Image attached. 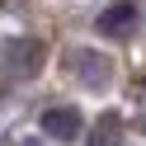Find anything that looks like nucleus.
<instances>
[{"label": "nucleus", "instance_id": "nucleus-1", "mask_svg": "<svg viewBox=\"0 0 146 146\" xmlns=\"http://www.w3.org/2000/svg\"><path fill=\"white\" fill-rule=\"evenodd\" d=\"M66 66H71V71H80V80H85L90 90L108 85V76H113V61H108V57H99V52H90V47L66 52Z\"/></svg>", "mask_w": 146, "mask_h": 146}, {"label": "nucleus", "instance_id": "nucleus-2", "mask_svg": "<svg viewBox=\"0 0 146 146\" xmlns=\"http://www.w3.org/2000/svg\"><path fill=\"white\" fill-rule=\"evenodd\" d=\"M5 61H10V71H19V76H33V71H42V61H47V47H42L38 38H14V42H5Z\"/></svg>", "mask_w": 146, "mask_h": 146}, {"label": "nucleus", "instance_id": "nucleus-3", "mask_svg": "<svg viewBox=\"0 0 146 146\" xmlns=\"http://www.w3.org/2000/svg\"><path fill=\"white\" fill-rule=\"evenodd\" d=\"M137 29V5L132 0H118V5H108L104 14H99V33H113V38H123V33Z\"/></svg>", "mask_w": 146, "mask_h": 146}, {"label": "nucleus", "instance_id": "nucleus-4", "mask_svg": "<svg viewBox=\"0 0 146 146\" xmlns=\"http://www.w3.org/2000/svg\"><path fill=\"white\" fill-rule=\"evenodd\" d=\"M80 113L76 108H47V113H42V132L47 137H57V141H71V137H80Z\"/></svg>", "mask_w": 146, "mask_h": 146}, {"label": "nucleus", "instance_id": "nucleus-5", "mask_svg": "<svg viewBox=\"0 0 146 146\" xmlns=\"http://www.w3.org/2000/svg\"><path fill=\"white\" fill-rule=\"evenodd\" d=\"M118 137H123V118H118V113H104L94 123V132H90V146H118Z\"/></svg>", "mask_w": 146, "mask_h": 146}, {"label": "nucleus", "instance_id": "nucleus-6", "mask_svg": "<svg viewBox=\"0 0 146 146\" xmlns=\"http://www.w3.org/2000/svg\"><path fill=\"white\" fill-rule=\"evenodd\" d=\"M5 146H29V141H5Z\"/></svg>", "mask_w": 146, "mask_h": 146}, {"label": "nucleus", "instance_id": "nucleus-7", "mask_svg": "<svg viewBox=\"0 0 146 146\" xmlns=\"http://www.w3.org/2000/svg\"><path fill=\"white\" fill-rule=\"evenodd\" d=\"M0 5H14V0H0Z\"/></svg>", "mask_w": 146, "mask_h": 146}, {"label": "nucleus", "instance_id": "nucleus-8", "mask_svg": "<svg viewBox=\"0 0 146 146\" xmlns=\"http://www.w3.org/2000/svg\"><path fill=\"white\" fill-rule=\"evenodd\" d=\"M0 94H5V90H0Z\"/></svg>", "mask_w": 146, "mask_h": 146}]
</instances>
